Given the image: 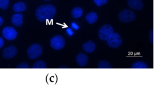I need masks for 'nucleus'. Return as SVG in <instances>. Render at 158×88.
<instances>
[{"label": "nucleus", "mask_w": 158, "mask_h": 88, "mask_svg": "<svg viewBox=\"0 0 158 88\" xmlns=\"http://www.w3.org/2000/svg\"><path fill=\"white\" fill-rule=\"evenodd\" d=\"M56 14V9L52 4H44L38 7L35 11L36 18L42 22L52 20Z\"/></svg>", "instance_id": "obj_1"}, {"label": "nucleus", "mask_w": 158, "mask_h": 88, "mask_svg": "<svg viewBox=\"0 0 158 88\" xmlns=\"http://www.w3.org/2000/svg\"><path fill=\"white\" fill-rule=\"evenodd\" d=\"M43 52L42 47L38 43L31 44L27 49L28 57L31 60H35L40 57Z\"/></svg>", "instance_id": "obj_2"}, {"label": "nucleus", "mask_w": 158, "mask_h": 88, "mask_svg": "<svg viewBox=\"0 0 158 88\" xmlns=\"http://www.w3.org/2000/svg\"><path fill=\"white\" fill-rule=\"evenodd\" d=\"M119 20L123 23H129L135 20L136 18L135 13L129 9H124L120 11L118 15Z\"/></svg>", "instance_id": "obj_3"}, {"label": "nucleus", "mask_w": 158, "mask_h": 88, "mask_svg": "<svg viewBox=\"0 0 158 88\" xmlns=\"http://www.w3.org/2000/svg\"><path fill=\"white\" fill-rule=\"evenodd\" d=\"M114 33V28L109 25H102L98 32L99 38L101 41H106Z\"/></svg>", "instance_id": "obj_4"}, {"label": "nucleus", "mask_w": 158, "mask_h": 88, "mask_svg": "<svg viewBox=\"0 0 158 88\" xmlns=\"http://www.w3.org/2000/svg\"><path fill=\"white\" fill-rule=\"evenodd\" d=\"M65 44L64 38L60 35L53 36L50 40L51 47L55 50H60L64 47Z\"/></svg>", "instance_id": "obj_5"}, {"label": "nucleus", "mask_w": 158, "mask_h": 88, "mask_svg": "<svg viewBox=\"0 0 158 88\" xmlns=\"http://www.w3.org/2000/svg\"><path fill=\"white\" fill-rule=\"evenodd\" d=\"M106 41L107 45L112 48H117L122 43V39L120 34L117 33H113Z\"/></svg>", "instance_id": "obj_6"}, {"label": "nucleus", "mask_w": 158, "mask_h": 88, "mask_svg": "<svg viewBox=\"0 0 158 88\" xmlns=\"http://www.w3.org/2000/svg\"><path fill=\"white\" fill-rule=\"evenodd\" d=\"M3 37L9 41L14 40L17 36V32L12 26L4 27L2 31Z\"/></svg>", "instance_id": "obj_7"}, {"label": "nucleus", "mask_w": 158, "mask_h": 88, "mask_svg": "<svg viewBox=\"0 0 158 88\" xmlns=\"http://www.w3.org/2000/svg\"><path fill=\"white\" fill-rule=\"evenodd\" d=\"M18 50L16 47L14 46H10L6 47L2 51V57L5 59H10L14 58L17 54Z\"/></svg>", "instance_id": "obj_8"}, {"label": "nucleus", "mask_w": 158, "mask_h": 88, "mask_svg": "<svg viewBox=\"0 0 158 88\" xmlns=\"http://www.w3.org/2000/svg\"><path fill=\"white\" fill-rule=\"evenodd\" d=\"M75 60L77 63L81 67L85 66L88 62V56L82 52H80L77 55Z\"/></svg>", "instance_id": "obj_9"}, {"label": "nucleus", "mask_w": 158, "mask_h": 88, "mask_svg": "<svg viewBox=\"0 0 158 88\" xmlns=\"http://www.w3.org/2000/svg\"><path fill=\"white\" fill-rule=\"evenodd\" d=\"M127 3L129 7L133 10H141L144 7L141 0H127Z\"/></svg>", "instance_id": "obj_10"}, {"label": "nucleus", "mask_w": 158, "mask_h": 88, "mask_svg": "<svg viewBox=\"0 0 158 88\" xmlns=\"http://www.w3.org/2000/svg\"><path fill=\"white\" fill-rule=\"evenodd\" d=\"M82 49L86 52L92 53L96 49V45L93 41L89 40L83 44Z\"/></svg>", "instance_id": "obj_11"}, {"label": "nucleus", "mask_w": 158, "mask_h": 88, "mask_svg": "<svg viewBox=\"0 0 158 88\" xmlns=\"http://www.w3.org/2000/svg\"><path fill=\"white\" fill-rule=\"evenodd\" d=\"M11 22L17 26H20L23 24V15L22 14H16L12 15Z\"/></svg>", "instance_id": "obj_12"}, {"label": "nucleus", "mask_w": 158, "mask_h": 88, "mask_svg": "<svg viewBox=\"0 0 158 88\" xmlns=\"http://www.w3.org/2000/svg\"><path fill=\"white\" fill-rule=\"evenodd\" d=\"M27 6L26 4L23 2H18L14 4L12 9L14 12L18 13V12H22L26 10Z\"/></svg>", "instance_id": "obj_13"}, {"label": "nucleus", "mask_w": 158, "mask_h": 88, "mask_svg": "<svg viewBox=\"0 0 158 88\" xmlns=\"http://www.w3.org/2000/svg\"><path fill=\"white\" fill-rule=\"evenodd\" d=\"M85 19L89 24H93L98 20V15L96 12H91L86 15Z\"/></svg>", "instance_id": "obj_14"}, {"label": "nucleus", "mask_w": 158, "mask_h": 88, "mask_svg": "<svg viewBox=\"0 0 158 88\" xmlns=\"http://www.w3.org/2000/svg\"><path fill=\"white\" fill-rule=\"evenodd\" d=\"M83 13V11L81 8L79 7H76L72 10L71 15L72 17L75 18H78L82 16Z\"/></svg>", "instance_id": "obj_15"}, {"label": "nucleus", "mask_w": 158, "mask_h": 88, "mask_svg": "<svg viewBox=\"0 0 158 88\" xmlns=\"http://www.w3.org/2000/svg\"><path fill=\"white\" fill-rule=\"evenodd\" d=\"M131 68H148L147 64L143 61H137L134 62L131 66Z\"/></svg>", "instance_id": "obj_16"}, {"label": "nucleus", "mask_w": 158, "mask_h": 88, "mask_svg": "<svg viewBox=\"0 0 158 88\" xmlns=\"http://www.w3.org/2000/svg\"><path fill=\"white\" fill-rule=\"evenodd\" d=\"M98 68H112V66L107 60H101L98 64Z\"/></svg>", "instance_id": "obj_17"}, {"label": "nucleus", "mask_w": 158, "mask_h": 88, "mask_svg": "<svg viewBox=\"0 0 158 88\" xmlns=\"http://www.w3.org/2000/svg\"><path fill=\"white\" fill-rule=\"evenodd\" d=\"M46 63L43 60H38L32 66V68H46Z\"/></svg>", "instance_id": "obj_18"}, {"label": "nucleus", "mask_w": 158, "mask_h": 88, "mask_svg": "<svg viewBox=\"0 0 158 88\" xmlns=\"http://www.w3.org/2000/svg\"><path fill=\"white\" fill-rule=\"evenodd\" d=\"M9 4V0H0V9L6 10Z\"/></svg>", "instance_id": "obj_19"}, {"label": "nucleus", "mask_w": 158, "mask_h": 88, "mask_svg": "<svg viewBox=\"0 0 158 88\" xmlns=\"http://www.w3.org/2000/svg\"><path fill=\"white\" fill-rule=\"evenodd\" d=\"M93 1L98 7L102 6V5L106 4L107 2V0H93Z\"/></svg>", "instance_id": "obj_20"}, {"label": "nucleus", "mask_w": 158, "mask_h": 88, "mask_svg": "<svg viewBox=\"0 0 158 88\" xmlns=\"http://www.w3.org/2000/svg\"><path fill=\"white\" fill-rule=\"evenodd\" d=\"M16 68H28L29 65L26 62H22V63H20V64H19L18 65H17Z\"/></svg>", "instance_id": "obj_21"}, {"label": "nucleus", "mask_w": 158, "mask_h": 88, "mask_svg": "<svg viewBox=\"0 0 158 88\" xmlns=\"http://www.w3.org/2000/svg\"><path fill=\"white\" fill-rule=\"evenodd\" d=\"M149 40L151 41V42L152 44H153V30H151V31H150L149 33Z\"/></svg>", "instance_id": "obj_22"}, {"label": "nucleus", "mask_w": 158, "mask_h": 88, "mask_svg": "<svg viewBox=\"0 0 158 88\" xmlns=\"http://www.w3.org/2000/svg\"><path fill=\"white\" fill-rule=\"evenodd\" d=\"M3 46H4V40H3V39H2L1 37H0V49H1Z\"/></svg>", "instance_id": "obj_23"}, {"label": "nucleus", "mask_w": 158, "mask_h": 88, "mask_svg": "<svg viewBox=\"0 0 158 88\" xmlns=\"http://www.w3.org/2000/svg\"><path fill=\"white\" fill-rule=\"evenodd\" d=\"M3 22H4V20H3V18L0 16V26H1V25H2Z\"/></svg>", "instance_id": "obj_24"}, {"label": "nucleus", "mask_w": 158, "mask_h": 88, "mask_svg": "<svg viewBox=\"0 0 158 88\" xmlns=\"http://www.w3.org/2000/svg\"><path fill=\"white\" fill-rule=\"evenodd\" d=\"M67 32H68V33H70L69 35H70V36H71V35L73 34V33H72V30H71L70 29H69V28H68V29H67Z\"/></svg>", "instance_id": "obj_25"}, {"label": "nucleus", "mask_w": 158, "mask_h": 88, "mask_svg": "<svg viewBox=\"0 0 158 88\" xmlns=\"http://www.w3.org/2000/svg\"><path fill=\"white\" fill-rule=\"evenodd\" d=\"M72 26L74 28H75V29H77L78 28V26H77V25L75 24V23H72Z\"/></svg>", "instance_id": "obj_26"}, {"label": "nucleus", "mask_w": 158, "mask_h": 88, "mask_svg": "<svg viewBox=\"0 0 158 88\" xmlns=\"http://www.w3.org/2000/svg\"><path fill=\"white\" fill-rule=\"evenodd\" d=\"M59 68H67V66H59Z\"/></svg>", "instance_id": "obj_27"}, {"label": "nucleus", "mask_w": 158, "mask_h": 88, "mask_svg": "<svg viewBox=\"0 0 158 88\" xmlns=\"http://www.w3.org/2000/svg\"><path fill=\"white\" fill-rule=\"evenodd\" d=\"M44 1H49V0H44Z\"/></svg>", "instance_id": "obj_28"}]
</instances>
